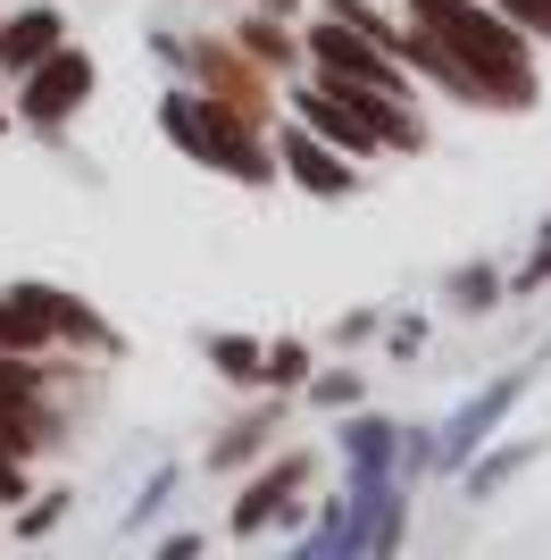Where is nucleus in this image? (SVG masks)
I'll return each instance as SVG.
<instances>
[{"label": "nucleus", "instance_id": "obj_4", "mask_svg": "<svg viewBox=\"0 0 551 560\" xmlns=\"http://www.w3.org/2000/svg\"><path fill=\"white\" fill-rule=\"evenodd\" d=\"M17 75H25V93H17L25 126H68V117L92 101V59H84V50H68V43H50L43 59L17 68Z\"/></svg>", "mask_w": 551, "mask_h": 560}, {"label": "nucleus", "instance_id": "obj_17", "mask_svg": "<svg viewBox=\"0 0 551 560\" xmlns=\"http://www.w3.org/2000/svg\"><path fill=\"white\" fill-rule=\"evenodd\" d=\"M34 444H50V427H34V419H9V410H0V460H25Z\"/></svg>", "mask_w": 551, "mask_h": 560}, {"label": "nucleus", "instance_id": "obj_19", "mask_svg": "<svg viewBox=\"0 0 551 560\" xmlns=\"http://www.w3.org/2000/svg\"><path fill=\"white\" fill-rule=\"evenodd\" d=\"M551 277V243H543V259H535V268H527V284H543Z\"/></svg>", "mask_w": 551, "mask_h": 560}, {"label": "nucleus", "instance_id": "obj_2", "mask_svg": "<svg viewBox=\"0 0 551 560\" xmlns=\"http://www.w3.org/2000/svg\"><path fill=\"white\" fill-rule=\"evenodd\" d=\"M160 126L192 151V160H209L218 176H243V185H268V176H276V151L259 142V126L243 109H226L218 93H167Z\"/></svg>", "mask_w": 551, "mask_h": 560}, {"label": "nucleus", "instance_id": "obj_18", "mask_svg": "<svg viewBox=\"0 0 551 560\" xmlns=\"http://www.w3.org/2000/svg\"><path fill=\"white\" fill-rule=\"evenodd\" d=\"M25 493V477H17V460H0V511H9V502H17Z\"/></svg>", "mask_w": 551, "mask_h": 560}, {"label": "nucleus", "instance_id": "obj_11", "mask_svg": "<svg viewBox=\"0 0 551 560\" xmlns=\"http://www.w3.org/2000/svg\"><path fill=\"white\" fill-rule=\"evenodd\" d=\"M209 360H218V376H234V385H259V343L251 335H209Z\"/></svg>", "mask_w": 551, "mask_h": 560}, {"label": "nucleus", "instance_id": "obj_16", "mask_svg": "<svg viewBox=\"0 0 551 560\" xmlns=\"http://www.w3.org/2000/svg\"><path fill=\"white\" fill-rule=\"evenodd\" d=\"M268 427H276V410H259V419H251V427H234V435H226L218 452H209V460H218V468H234L243 452H259V444H268Z\"/></svg>", "mask_w": 551, "mask_h": 560}, {"label": "nucleus", "instance_id": "obj_9", "mask_svg": "<svg viewBox=\"0 0 551 560\" xmlns=\"http://www.w3.org/2000/svg\"><path fill=\"white\" fill-rule=\"evenodd\" d=\"M301 486H309V452H284L268 477H251V486H243V502H234V536H259L268 518H284Z\"/></svg>", "mask_w": 551, "mask_h": 560}, {"label": "nucleus", "instance_id": "obj_10", "mask_svg": "<svg viewBox=\"0 0 551 560\" xmlns=\"http://www.w3.org/2000/svg\"><path fill=\"white\" fill-rule=\"evenodd\" d=\"M50 43H59V9H17L0 25V68H34Z\"/></svg>", "mask_w": 551, "mask_h": 560}, {"label": "nucleus", "instance_id": "obj_20", "mask_svg": "<svg viewBox=\"0 0 551 560\" xmlns=\"http://www.w3.org/2000/svg\"><path fill=\"white\" fill-rule=\"evenodd\" d=\"M268 18H293V0H268Z\"/></svg>", "mask_w": 551, "mask_h": 560}, {"label": "nucleus", "instance_id": "obj_8", "mask_svg": "<svg viewBox=\"0 0 551 560\" xmlns=\"http://www.w3.org/2000/svg\"><path fill=\"white\" fill-rule=\"evenodd\" d=\"M192 68H201V93H218L226 109H243L251 126H268V75H259L251 59H234V50L201 43V50H192Z\"/></svg>", "mask_w": 551, "mask_h": 560}, {"label": "nucleus", "instance_id": "obj_14", "mask_svg": "<svg viewBox=\"0 0 551 560\" xmlns=\"http://www.w3.org/2000/svg\"><path fill=\"white\" fill-rule=\"evenodd\" d=\"M484 9H502L518 34H535V43H551V0H484Z\"/></svg>", "mask_w": 551, "mask_h": 560}, {"label": "nucleus", "instance_id": "obj_15", "mask_svg": "<svg viewBox=\"0 0 551 560\" xmlns=\"http://www.w3.org/2000/svg\"><path fill=\"white\" fill-rule=\"evenodd\" d=\"M259 376H276V385H301V376H309V343H276V351H259Z\"/></svg>", "mask_w": 551, "mask_h": 560}, {"label": "nucleus", "instance_id": "obj_3", "mask_svg": "<svg viewBox=\"0 0 551 560\" xmlns=\"http://www.w3.org/2000/svg\"><path fill=\"white\" fill-rule=\"evenodd\" d=\"M309 68L335 75V84H376V93H401V101H410V68H401L385 43H367L351 18L309 25Z\"/></svg>", "mask_w": 551, "mask_h": 560}, {"label": "nucleus", "instance_id": "obj_7", "mask_svg": "<svg viewBox=\"0 0 551 560\" xmlns=\"http://www.w3.org/2000/svg\"><path fill=\"white\" fill-rule=\"evenodd\" d=\"M293 117H301V126H309V135H318V142H335L343 160H376V135H367V117L351 109V101L335 93L326 75H318V84H309V93H293Z\"/></svg>", "mask_w": 551, "mask_h": 560}, {"label": "nucleus", "instance_id": "obj_13", "mask_svg": "<svg viewBox=\"0 0 551 560\" xmlns=\"http://www.w3.org/2000/svg\"><path fill=\"white\" fill-rule=\"evenodd\" d=\"M243 50H251L259 68H284V59H293V43H284V18H251V25H243Z\"/></svg>", "mask_w": 551, "mask_h": 560}, {"label": "nucleus", "instance_id": "obj_1", "mask_svg": "<svg viewBox=\"0 0 551 560\" xmlns=\"http://www.w3.org/2000/svg\"><path fill=\"white\" fill-rule=\"evenodd\" d=\"M410 25L477 75L493 109H535V50L502 9H484V0H410Z\"/></svg>", "mask_w": 551, "mask_h": 560}, {"label": "nucleus", "instance_id": "obj_6", "mask_svg": "<svg viewBox=\"0 0 551 560\" xmlns=\"http://www.w3.org/2000/svg\"><path fill=\"white\" fill-rule=\"evenodd\" d=\"M276 160H284V176H293L301 192H326V201H343V192L360 185V176L343 167V151H335V142H318L309 126H301V117L284 126V135H276Z\"/></svg>", "mask_w": 551, "mask_h": 560}, {"label": "nucleus", "instance_id": "obj_12", "mask_svg": "<svg viewBox=\"0 0 551 560\" xmlns=\"http://www.w3.org/2000/svg\"><path fill=\"white\" fill-rule=\"evenodd\" d=\"M0 351H17V360H34V351H50V343H43V327H34V318H25V310L9 302V293H0Z\"/></svg>", "mask_w": 551, "mask_h": 560}, {"label": "nucleus", "instance_id": "obj_5", "mask_svg": "<svg viewBox=\"0 0 551 560\" xmlns=\"http://www.w3.org/2000/svg\"><path fill=\"white\" fill-rule=\"evenodd\" d=\"M9 302H17L25 318L43 327V343H84V351H109V343H117V335L101 327V318H92L75 293H59V284H9Z\"/></svg>", "mask_w": 551, "mask_h": 560}]
</instances>
